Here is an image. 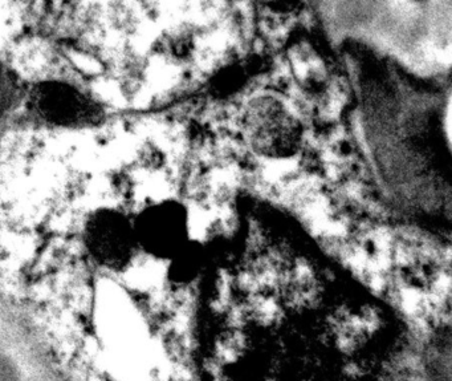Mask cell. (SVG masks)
<instances>
[{
  "label": "cell",
  "instance_id": "1",
  "mask_svg": "<svg viewBox=\"0 0 452 381\" xmlns=\"http://www.w3.org/2000/svg\"><path fill=\"white\" fill-rule=\"evenodd\" d=\"M215 292L195 381H429L387 312L309 262L245 266Z\"/></svg>",
  "mask_w": 452,
  "mask_h": 381
},
{
  "label": "cell",
  "instance_id": "2",
  "mask_svg": "<svg viewBox=\"0 0 452 381\" xmlns=\"http://www.w3.org/2000/svg\"><path fill=\"white\" fill-rule=\"evenodd\" d=\"M24 102L35 120L62 130L94 128L105 120L96 98L64 80H41L28 86Z\"/></svg>",
  "mask_w": 452,
  "mask_h": 381
},
{
  "label": "cell",
  "instance_id": "3",
  "mask_svg": "<svg viewBox=\"0 0 452 381\" xmlns=\"http://www.w3.org/2000/svg\"><path fill=\"white\" fill-rule=\"evenodd\" d=\"M133 225L139 251L166 263L197 241L189 209L177 198L146 203L133 215Z\"/></svg>",
  "mask_w": 452,
  "mask_h": 381
},
{
  "label": "cell",
  "instance_id": "4",
  "mask_svg": "<svg viewBox=\"0 0 452 381\" xmlns=\"http://www.w3.org/2000/svg\"><path fill=\"white\" fill-rule=\"evenodd\" d=\"M82 245L97 265L112 271L126 269L139 253L133 215L114 206H100L82 222Z\"/></svg>",
  "mask_w": 452,
  "mask_h": 381
},
{
  "label": "cell",
  "instance_id": "5",
  "mask_svg": "<svg viewBox=\"0 0 452 381\" xmlns=\"http://www.w3.org/2000/svg\"><path fill=\"white\" fill-rule=\"evenodd\" d=\"M244 130L249 146L269 158L293 156L301 144L298 121L273 100H263L248 109Z\"/></svg>",
  "mask_w": 452,
  "mask_h": 381
},
{
  "label": "cell",
  "instance_id": "6",
  "mask_svg": "<svg viewBox=\"0 0 452 381\" xmlns=\"http://www.w3.org/2000/svg\"><path fill=\"white\" fill-rule=\"evenodd\" d=\"M27 86L23 85L17 74L0 62V128L15 112V109L24 102Z\"/></svg>",
  "mask_w": 452,
  "mask_h": 381
}]
</instances>
